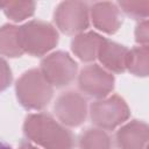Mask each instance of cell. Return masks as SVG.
<instances>
[{"label":"cell","instance_id":"7","mask_svg":"<svg viewBox=\"0 0 149 149\" xmlns=\"http://www.w3.org/2000/svg\"><path fill=\"white\" fill-rule=\"evenodd\" d=\"M78 86L86 95L102 99L112 92L114 87V77L100 65L88 64L80 70Z\"/></svg>","mask_w":149,"mask_h":149},{"label":"cell","instance_id":"12","mask_svg":"<svg viewBox=\"0 0 149 149\" xmlns=\"http://www.w3.org/2000/svg\"><path fill=\"white\" fill-rule=\"evenodd\" d=\"M105 37L94 31H86L76 35L71 42L72 52L83 62H92L97 55L99 47Z\"/></svg>","mask_w":149,"mask_h":149},{"label":"cell","instance_id":"20","mask_svg":"<svg viewBox=\"0 0 149 149\" xmlns=\"http://www.w3.org/2000/svg\"><path fill=\"white\" fill-rule=\"evenodd\" d=\"M17 149H38V148L35 147V146H34L31 142H29V141H22L21 144H20V147H19Z\"/></svg>","mask_w":149,"mask_h":149},{"label":"cell","instance_id":"5","mask_svg":"<svg viewBox=\"0 0 149 149\" xmlns=\"http://www.w3.org/2000/svg\"><path fill=\"white\" fill-rule=\"evenodd\" d=\"M78 64L65 51H55L41 61L40 71L51 86L70 85L77 76Z\"/></svg>","mask_w":149,"mask_h":149},{"label":"cell","instance_id":"3","mask_svg":"<svg viewBox=\"0 0 149 149\" xmlns=\"http://www.w3.org/2000/svg\"><path fill=\"white\" fill-rule=\"evenodd\" d=\"M20 43L23 52L43 56L58 43V33L52 24L42 20H31L19 27Z\"/></svg>","mask_w":149,"mask_h":149},{"label":"cell","instance_id":"9","mask_svg":"<svg viewBox=\"0 0 149 149\" xmlns=\"http://www.w3.org/2000/svg\"><path fill=\"white\" fill-rule=\"evenodd\" d=\"M90 17L95 28L107 34H114L122 24V14L119 6L109 1L93 3L90 8Z\"/></svg>","mask_w":149,"mask_h":149},{"label":"cell","instance_id":"1","mask_svg":"<svg viewBox=\"0 0 149 149\" xmlns=\"http://www.w3.org/2000/svg\"><path fill=\"white\" fill-rule=\"evenodd\" d=\"M23 133L29 141L44 149H73L74 147L71 130L47 113L27 115Z\"/></svg>","mask_w":149,"mask_h":149},{"label":"cell","instance_id":"2","mask_svg":"<svg viewBox=\"0 0 149 149\" xmlns=\"http://www.w3.org/2000/svg\"><path fill=\"white\" fill-rule=\"evenodd\" d=\"M16 97L27 109H42L52 98V86L44 78L40 69L26 71L16 81Z\"/></svg>","mask_w":149,"mask_h":149},{"label":"cell","instance_id":"4","mask_svg":"<svg viewBox=\"0 0 149 149\" xmlns=\"http://www.w3.org/2000/svg\"><path fill=\"white\" fill-rule=\"evenodd\" d=\"M130 111L126 101L118 94L98 99L90 106V118L97 128L112 130L129 118Z\"/></svg>","mask_w":149,"mask_h":149},{"label":"cell","instance_id":"13","mask_svg":"<svg viewBox=\"0 0 149 149\" xmlns=\"http://www.w3.org/2000/svg\"><path fill=\"white\" fill-rule=\"evenodd\" d=\"M0 54L10 58L23 55L17 26L7 23L0 27Z\"/></svg>","mask_w":149,"mask_h":149},{"label":"cell","instance_id":"21","mask_svg":"<svg viewBox=\"0 0 149 149\" xmlns=\"http://www.w3.org/2000/svg\"><path fill=\"white\" fill-rule=\"evenodd\" d=\"M0 149H12V147L7 141H5L2 137H0Z\"/></svg>","mask_w":149,"mask_h":149},{"label":"cell","instance_id":"19","mask_svg":"<svg viewBox=\"0 0 149 149\" xmlns=\"http://www.w3.org/2000/svg\"><path fill=\"white\" fill-rule=\"evenodd\" d=\"M148 20H142L137 23L135 28V41L140 43V45H148Z\"/></svg>","mask_w":149,"mask_h":149},{"label":"cell","instance_id":"11","mask_svg":"<svg viewBox=\"0 0 149 149\" xmlns=\"http://www.w3.org/2000/svg\"><path fill=\"white\" fill-rule=\"evenodd\" d=\"M128 50L129 49H127L122 44L104 38L99 47L97 57L106 70L120 73L126 70Z\"/></svg>","mask_w":149,"mask_h":149},{"label":"cell","instance_id":"15","mask_svg":"<svg viewBox=\"0 0 149 149\" xmlns=\"http://www.w3.org/2000/svg\"><path fill=\"white\" fill-rule=\"evenodd\" d=\"M148 45H139L128 50L126 70L139 77L148 76Z\"/></svg>","mask_w":149,"mask_h":149},{"label":"cell","instance_id":"17","mask_svg":"<svg viewBox=\"0 0 149 149\" xmlns=\"http://www.w3.org/2000/svg\"><path fill=\"white\" fill-rule=\"evenodd\" d=\"M120 10H122L128 16L136 20H146L149 14V1H119L118 2Z\"/></svg>","mask_w":149,"mask_h":149},{"label":"cell","instance_id":"6","mask_svg":"<svg viewBox=\"0 0 149 149\" xmlns=\"http://www.w3.org/2000/svg\"><path fill=\"white\" fill-rule=\"evenodd\" d=\"M54 20L64 34L78 35L90 24V6L84 1H63L56 7Z\"/></svg>","mask_w":149,"mask_h":149},{"label":"cell","instance_id":"10","mask_svg":"<svg viewBox=\"0 0 149 149\" xmlns=\"http://www.w3.org/2000/svg\"><path fill=\"white\" fill-rule=\"evenodd\" d=\"M149 136L148 125L141 120H132L115 134L118 149H147Z\"/></svg>","mask_w":149,"mask_h":149},{"label":"cell","instance_id":"14","mask_svg":"<svg viewBox=\"0 0 149 149\" xmlns=\"http://www.w3.org/2000/svg\"><path fill=\"white\" fill-rule=\"evenodd\" d=\"M80 149H113L109 135L100 128H87L78 139Z\"/></svg>","mask_w":149,"mask_h":149},{"label":"cell","instance_id":"18","mask_svg":"<svg viewBox=\"0 0 149 149\" xmlns=\"http://www.w3.org/2000/svg\"><path fill=\"white\" fill-rule=\"evenodd\" d=\"M12 78L13 76L8 63L2 57H0V92L6 90L10 85Z\"/></svg>","mask_w":149,"mask_h":149},{"label":"cell","instance_id":"8","mask_svg":"<svg viewBox=\"0 0 149 149\" xmlns=\"http://www.w3.org/2000/svg\"><path fill=\"white\" fill-rule=\"evenodd\" d=\"M54 112L62 125L78 127L86 119L87 104L80 93L68 91L57 97L54 104Z\"/></svg>","mask_w":149,"mask_h":149},{"label":"cell","instance_id":"16","mask_svg":"<svg viewBox=\"0 0 149 149\" xmlns=\"http://www.w3.org/2000/svg\"><path fill=\"white\" fill-rule=\"evenodd\" d=\"M36 3L34 1H0V9L7 17L19 22L31 16L35 12Z\"/></svg>","mask_w":149,"mask_h":149}]
</instances>
